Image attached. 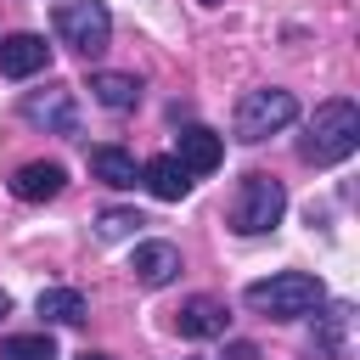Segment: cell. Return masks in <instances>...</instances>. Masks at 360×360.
I'll return each mask as SVG.
<instances>
[{
  "mask_svg": "<svg viewBox=\"0 0 360 360\" xmlns=\"http://www.w3.org/2000/svg\"><path fill=\"white\" fill-rule=\"evenodd\" d=\"M191 180H197V174H191L174 152H163V158H146V163H141V186H146L158 202H180V197L191 191Z\"/></svg>",
  "mask_w": 360,
  "mask_h": 360,
  "instance_id": "30bf717a",
  "label": "cell"
},
{
  "mask_svg": "<svg viewBox=\"0 0 360 360\" xmlns=\"http://www.w3.org/2000/svg\"><path fill=\"white\" fill-rule=\"evenodd\" d=\"M231 360H253V343H231Z\"/></svg>",
  "mask_w": 360,
  "mask_h": 360,
  "instance_id": "d6986e66",
  "label": "cell"
},
{
  "mask_svg": "<svg viewBox=\"0 0 360 360\" xmlns=\"http://www.w3.org/2000/svg\"><path fill=\"white\" fill-rule=\"evenodd\" d=\"M79 360H112V354H101V349H84V354H79Z\"/></svg>",
  "mask_w": 360,
  "mask_h": 360,
  "instance_id": "44dd1931",
  "label": "cell"
},
{
  "mask_svg": "<svg viewBox=\"0 0 360 360\" xmlns=\"http://www.w3.org/2000/svg\"><path fill=\"white\" fill-rule=\"evenodd\" d=\"M22 118L45 135H79V107H73V90L68 84H45V90H28L22 96Z\"/></svg>",
  "mask_w": 360,
  "mask_h": 360,
  "instance_id": "8992f818",
  "label": "cell"
},
{
  "mask_svg": "<svg viewBox=\"0 0 360 360\" xmlns=\"http://www.w3.org/2000/svg\"><path fill=\"white\" fill-rule=\"evenodd\" d=\"M202 6H219V0H202Z\"/></svg>",
  "mask_w": 360,
  "mask_h": 360,
  "instance_id": "7402d4cb",
  "label": "cell"
},
{
  "mask_svg": "<svg viewBox=\"0 0 360 360\" xmlns=\"http://www.w3.org/2000/svg\"><path fill=\"white\" fill-rule=\"evenodd\" d=\"M349 326H354V309H349V304L321 309V315H315V338H309L315 360H349Z\"/></svg>",
  "mask_w": 360,
  "mask_h": 360,
  "instance_id": "7c38bea8",
  "label": "cell"
},
{
  "mask_svg": "<svg viewBox=\"0 0 360 360\" xmlns=\"http://www.w3.org/2000/svg\"><path fill=\"white\" fill-rule=\"evenodd\" d=\"M90 174L112 191H135L141 186V163L124 152V146H90Z\"/></svg>",
  "mask_w": 360,
  "mask_h": 360,
  "instance_id": "5bb4252c",
  "label": "cell"
},
{
  "mask_svg": "<svg viewBox=\"0 0 360 360\" xmlns=\"http://www.w3.org/2000/svg\"><path fill=\"white\" fill-rule=\"evenodd\" d=\"M354 146H360V107L349 96H332V101L315 107V118L298 141V158L315 163V169H332V163L354 158Z\"/></svg>",
  "mask_w": 360,
  "mask_h": 360,
  "instance_id": "6da1fadb",
  "label": "cell"
},
{
  "mask_svg": "<svg viewBox=\"0 0 360 360\" xmlns=\"http://www.w3.org/2000/svg\"><path fill=\"white\" fill-rule=\"evenodd\" d=\"M191 174H214L219 169V158H225V141L214 135V129H202V124H186L180 129V152H174Z\"/></svg>",
  "mask_w": 360,
  "mask_h": 360,
  "instance_id": "4fadbf2b",
  "label": "cell"
},
{
  "mask_svg": "<svg viewBox=\"0 0 360 360\" xmlns=\"http://www.w3.org/2000/svg\"><path fill=\"white\" fill-rule=\"evenodd\" d=\"M62 186H68V169L56 158H34V163H22L11 174V197L17 202H51V197H62Z\"/></svg>",
  "mask_w": 360,
  "mask_h": 360,
  "instance_id": "52a82bcc",
  "label": "cell"
},
{
  "mask_svg": "<svg viewBox=\"0 0 360 360\" xmlns=\"http://www.w3.org/2000/svg\"><path fill=\"white\" fill-rule=\"evenodd\" d=\"M146 219L135 214V208H101L96 214V236H107V242H118V236H135Z\"/></svg>",
  "mask_w": 360,
  "mask_h": 360,
  "instance_id": "ac0fdd59",
  "label": "cell"
},
{
  "mask_svg": "<svg viewBox=\"0 0 360 360\" xmlns=\"http://www.w3.org/2000/svg\"><path fill=\"white\" fill-rule=\"evenodd\" d=\"M242 304H248L253 315H264V321H304V315H315V309L326 304V287H321V276H309V270H281V276H270V281H248Z\"/></svg>",
  "mask_w": 360,
  "mask_h": 360,
  "instance_id": "7a4b0ae2",
  "label": "cell"
},
{
  "mask_svg": "<svg viewBox=\"0 0 360 360\" xmlns=\"http://www.w3.org/2000/svg\"><path fill=\"white\" fill-rule=\"evenodd\" d=\"M51 28H56V39L73 45L79 56H101L107 39H112V11H107L101 0H56Z\"/></svg>",
  "mask_w": 360,
  "mask_h": 360,
  "instance_id": "277c9868",
  "label": "cell"
},
{
  "mask_svg": "<svg viewBox=\"0 0 360 360\" xmlns=\"http://www.w3.org/2000/svg\"><path fill=\"white\" fill-rule=\"evenodd\" d=\"M0 360H56V343L51 332H17L0 343Z\"/></svg>",
  "mask_w": 360,
  "mask_h": 360,
  "instance_id": "e0dca14e",
  "label": "cell"
},
{
  "mask_svg": "<svg viewBox=\"0 0 360 360\" xmlns=\"http://www.w3.org/2000/svg\"><path fill=\"white\" fill-rule=\"evenodd\" d=\"M281 214H287V186L276 174H264V169L242 174L236 202H231V231L236 236H264V231L281 225Z\"/></svg>",
  "mask_w": 360,
  "mask_h": 360,
  "instance_id": "3957f363",
  "label": "cell"
},
{
  "mask_svg": "<svg viewBox=\"0 0 360 360\" xmlns=\"http://www.w3.org/2000/svg\"><path fill=\"white\" fill-rule=\"evenodd\" d=\"M34 309H39L45 326H79V321H84V292H79V287H45V292L34 298Z\"/></svg>",
  "mask_w": 360,
  "mask_h": 360,
  "instance_id": "2e32d148",
  "label": "cell"
},
{
  "mask_svg": "<svg viewBox=\"0 0 360 360\" xmlns=\"http://www.w3.org/2000/svg\"><path fill=\"white\" fill-rule=\"evenodd\" d=\"M298 118V101H292V90H248L242 101H236V118H231V129H236V141H248V146H259V141H270L276 129H287Z\"/></svg>",
  "mask_w": 360,
  "mask_h": 360,
  "instance_id": "5b68a950",
  "label": "cell"
},
{
  "mask_svg": "<svg viewBox=\"0 0 360 360\" xmlns=\"http://www.w3.org/2000/svg\"><path fill=\"white\" fill-rule=\"evenodd\" d=\"M6 315H11V292H0V321H6Z\"/></svg>",
  "mask_w": 360,
  "mask_h": 360,
  "instance_id": "ffe728a7",
  "label": "cell"
},
{
  "mask_svg": "<svg viewBox=\"0 0 360 360\" xmlns=\"http://www.w3.org/2000/svg\"><path fill=\"white\" fill-rule=\"evenodd\" d=\"M129 270H135L141 287H169V281L180 276V248H174V242H141V248L129 253Z\"/></svg>",
  "mask_w": 360,
  "mask_h": 360,
  "instance_id": "8fae6325",
  "label": "cell"
},
{
  "mask_svg": "<svg viewBox=\"0 0 360 360\" xmlns=\"http://www.w3.org/2000/svg\"><path fill=\"white\" fill-rule=\"evenodd\" d=\"M174 326H180V338H225L231 309H225V298L197 292V298H186V304L174 309Z\"/></svg>",
  "mask_w": 360,
  "mask_h": 360,
  "instance_id": "ba28073f",
  "label": "cell"
},
{
  "mask_svg": "<svg viewBox=\"0 0 360 360\" xmlns=\"http://www.w3.org/2000/svg\"><path fill=\"white\" fill-rule=\"evenodd\" d=\"M90 96L107 112H135L141 107V79L135 73H90Z\"/></svg>",
  "mask_w": 360,
  "mask_h": 360,
  "instance_id": "9a60e30c",
  "label": "cell"
},
{
  "mask_svg": "<svg viewBox=\"0 0 360 360\" xmlns=\"http://www.w3.org/2000/svg\"><path fill=\"white\" fill-rule=\"evenodd\" d=\"M45 68H51L45 34H11V39L0 45V73H6V79H34V73H45Z\"/></svg>",
  "mask_w": 360,
  "mask_h": 360,
  "instance_id": "9c48e42d",
  "label": "cell"
}]
</instances>
